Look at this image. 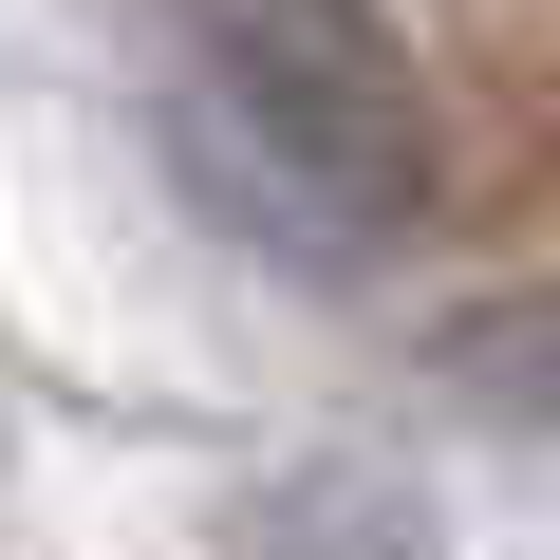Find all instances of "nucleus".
Segmentation results:
<instances>
[{
	"mask_svg": "<svg viewBox=\"0 0 560 560\" xmlns=\"http://www.w3.org/2000/svg\"><path fill=\"white\" fill-rule=\"evenodd\" d=\"M224 560H448V523H430L411 467H374V448H300V467L243 486Z\"/></svg>",
	"mask_w": 560,
	"mask_h": 560,
	"instance_id": "obj_2",
	"label": "nucleus"
},
{
	"mask_svg": "<svg viewBox=\"0 0 560 560\" xmlns=\"http://www.w3.org/2000/svg\"><path fill=\"white\" fill-rule=\"evenodd\" d=\"M168 38H187V168H224V206L280 261H374L393 224H430L448 131L374 0H168Z\"/></svg>",
	"mask_w": 560,
	"mask_h": 560,
	"instance_id": "obj_1",
	"label": "nucleus"
}]
</instances>
